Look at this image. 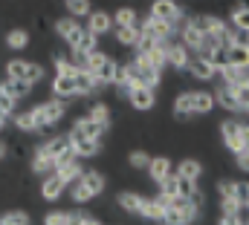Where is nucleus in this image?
I'll return each instance as SVG.
<instances>
[{
  "instance_id": "nucleus-1",
  "label": "nucleus",
  "mask_w": 249,
  "mask_h": 225,
  "mask_svg": "<svg viewBox=\"0 0 249 225\" xmlns=\"http://www.w3.org/2000/svg\"><path fill=\"white\" fill-rule=\"evenodd\" d=\"M200 214V196H171L162 214L165 225H191Z\"/></svg>"
},
{
  "instance_id": "nucleus-2",
  "label": "nucleus",
  "mask_w": 249,
  "mask_h": 225,
  "mask_svg": "<svg viewBox=\"0 0 249 225\" xmlns=\"http://www.w3.org/2000/svg\"><path fill=\"white\" fill-rule=\"evenodd\" d=\"M148 15H154V17L165 20V23H168V26H174V29L186 20V9H183V6H177V0H154V3L148 6Z\"/></svg>"
},
{
  "instance_id": "nucleus-3",
  "label": "nucleus",
  "mask_w": 249,
  "mask_h": 225,
  "mask_svg": "<svg viewBox=\"0 0 249 225\" xmlns=\"http://www.w3.org/2000/svg\"><path fill=\"white\" fill-rule=\"evenodd\" d=\"M220 136H223V145L232 153H238V150H244V142H247V124L238 121V118H223L220 121Z\"/></svg>"
},
{
  "instance_id": "nucleus-4",
  "label": "nucleus",
  "mask_w": 249,
  "mask_h": 225,
  "mask_svg": "<svg viewBox=\"0 0 249 225\" xmlns=\"http://www.w3.org/2000/svg\"><path fill=\"white\" fill-rule=\"evenodd\" d=\"M127 69L136 75V81L142 84V87H160V81H162V69H157V66H151V64H145L139 55H133L127 61Z\"/></svg>"
},
{
  "instance_id": "nucleus-5",
  "label": "nucleus",
  "mask_w": 249,
  "mask_h": 225,
  "mask_svg": "<svg viewBox=\"0 0 249 225\" xmlns=\"http://www.w3.org/2000/svg\"><path fill=\"white\" fill-rule=\"evenodd\" d=\"M70 136V145H72V153L78 156V159H93V156H99L102 153V142L99 139H90V136H84L81 130H70L67 133Z\"/></svg>"
},
{
  "instance_id": "nucleus-6",
  "label": "nucleus",
  "mask_w": 249,
  "mask_h": 225,
  "mask_svg": "<svg viewBox=\"0 0 249 225\" xmlns=\"http://www.w3.org/2000/svg\"><path fill=\"white\" fill-rule=\"evenodd\" d=\"M35 118H38V124H41V130H47V127H53V124H58L64 118V112H67V107H64V98H50V101H44L41 107H35Z\"/></svg>"
},
{
  "instance_id": "nucleus-7",
  "label": "nucleus",
  "mask_w": 249,
  "mask_h": 225,
  "mask_svg": "<svg viewBox=\"0 0 249 225\" xmlns=\"http://www.w3.org/2000/svg\"><path fill=\"white\" fill-rule=\"evenodd\" d=\"M38 150H44L50 159H55V165H58V162H64V159H70V156H75L67 133H64V136H53V139H47L44 145H38Z\"/></svg>"
},
{
  "instance_id": "nucleus-8",
  "label": "nucleus",
  "mask_w": 249,
  "mask_h": 225,
  "mask_svg": "<svg viewBox=\"0 0 249 225\" xmlns=\"http://www.w3.org/2000/svg\"><path fill=\"white\" fill-rule=\"evenodd\" d=\"M139 29H142L145 35H151V38H157V41H165V38H171V35H177V29H174V26H168L165 20H160V17H154V15H145V17L139 20Z\"/></svg>"
},
{
  "instance_id": "nucleus-9",
  "label": "nucleus",
  "mask_w": 249,
  "mask_h": 225,
  "mask_svg": "<svg viewBox=\"0 0 249 225\" xmlns=\"http://www.w3.org/2000/svg\"><path fill=\"white\" fill-rule=\"evenodd\" d=\"M81 23H78V17H72V15H67V17H58L55 20V35L61 38L67 47H72L75 41H78V35H81Z\"/></svg>"
},
{
  "instance_id": "nucleus-10",
  "label": "nucleus",
  "mask_w": 249,
  "mask_h": 225,
  "mask_svg": "<svg viewBox=\"0 0 249 225\" xmlns=\"http://www.w3.org/2000/svg\"><path fill=\"white\" fill-rule=\"evenodd\" d=\"M220 81L226 87H249V66H235V64H226L217 69Z\"/></svg>"
},
{
  "instance_id": "nucleus-11",
  "label": "nucleus",
  "mask_w": 249,
  "mask_h": 225,
  "mask_svg": "<svg viewBox=\"0 0 249 225\" xmlns=\"http://www.w3.org/2000/svg\"><path fill=\"white\" fill-rule=\"evenodd\" d=\"M186 72L191 75V78H197V81H214V78H217V69L209 64V58H200V55L188 58Z\"/></svg>"
},
{
  "instance_id": "nucleus-12",
  "label": "nucleus",
  "mask_w": 249,
  "mask_h": 225,
  "mask_svg": "<svg viewBox=\"0 0 249 225\" xmlns=\"http://www.w3.org/2000/svg\"><path fill=\"white\" fill-rule=\"evenodd\" d=\"M127 101H130V107H133V110H139V112L154 110V107H157V90H154V87H142V84H139V87L130 93V98H127Z\"/></svg>"
},
{
  "instance_id": "nucleus-13",
  "label": "nucleus",
  "mask_w": 249,
  "mask_h": 225,
  "mask_svg": "<svg viewBox=\"0 0 249 225\" xmlns=\"http://www.w3.org/2000/svg\"><path fill=\"white\" fill-rule=\"evenodd\" d=\"M87 29L93 32V35H107V32H113V15H107L105 9H93L90 15H87Z\"/></svg>"
},
{
  "instance_id": "nucleus-14",
  "label": "nucleus",
  "mask_w": 249,
  "mask_h": 225,
  "mask_svg": "<svg viewBox=\"0 0 249 225\" xmlns=\"http://www.w3.org/2000/svg\"><path fill=\"white\" fill-rule=\"evenodd\" d=\"M214 104H220L223 110L229 112H241V98H238V93H235V87H226V84H220L214 93Z\"/></svg>"
},
{
  "instance_id": "nucleus-15",
  "label": "nucleus",
  "mask_w": 249,
  "mask_h": 225,
  "mask_svg": "<svg viewBox=\"0 0 249 225\" xmlns=\"http://www.w3.org/2000/svg\"><path fill=\"white\" fill-rule=\"evenodd\" d=\"M64 191H67V182H64L58 173H50V176H44V182H41V196H44L47 202H55V199H61Z\"/></svg>"
},
{
  "instance_id": "nucleus-16",
  "label": "nucleus",
  "mask_w": 249,
  "mask_h": 225,
  "mask_svg": "<svg viewBox=\"0 0 249 225\" xmlns=\"http://www.w3.org/2000/svg\"><path fill=\"white\" fill-rule=\"evenodd\" d=\"M75 90H78V96H93V93H99L102 90V84H99V78H96V72H90V69H75Z\"/></svg>"
},
{
  "instance_id": "nucleus-17",
  "label": "nucleus",
  "mask_w": 249,
  "mask_h": 225,
  "mask_svg": "<svg viewBox=\"0 0 249 225\" xmlns=\"http://www.w3.org/2000/svg\"><path fill=\"white\" fill-rule=\"evenodd\" d=\"M55 173L61 176L67 185H72V182L84 173V165H81V159H78V156H70V159H64V162L55 165Z\"/></svg>"
},
{
  "instance_id": "nucleus-18",
  "label": "nucleus",
  "mask_w": 249,
  "mask_h": 225,
  "mask_svg": "<svg viewBox=\"0 0 249 225\" xmlns=\"http://www.w3.org/2000/svg\"><path fill=\"white\" fill-rule=\"evenodd\" d=\"M0 87H3L15 101H20V98H26V96L32 93V87H35V84H29L26 78H3V81H0Z\"/></svg>"
},
{
  "instance_id": "nucleus-19",
  "label": "nucleus",
  "mask_w": 249,
  "mask_h": 225,
  "mask_svg": "<svg viewBox=\"0 0 249 225\" xmlns=\"http://www.w3.org/2000/svg\"><path fill=\"white\" fill-rule=\"evenodd\" d=\"M116 44L124 47V49H136V44H139V38H142V29L139 26H116Z\"/></svg>"
},
{
  "instance_id": "nucleus-20",
  "label": "nucleus",
  "mask_w": 249,
  "mask_h": 225,
  "mask_svg": "<svg viewBox=\"0 0 249 225\" xmlns=\"http://www.w3.org/2000/svg\"><path fill=\"white\" fill-rule=\"evenodd\" d=\"M72 75H75V72H72ZM72 75H55V81H53V96H55V98H72V96H78Z\"/></svg>"
},
{
  "instance_id": "nucleus-21",
  "label": "nucleus",
  "mask_w": 249,
  "mask_h": 225,
  "mask_svg": "<svg viewBox=\"0 0 249 225\" xmlns=\"http://www.w3.org/2000/svg\"><path fill=\"white\" fill-rule=\"evenodd\" d=\"M145 170H148V176H151L157 185H160L165 176H171V173H174V168H171V159H165V156H160V159H151Z\"/></svg>"
},
{
  "instance_id": "nucleus-22",
  "label": "nucleus",
  "mask_w": 249,
  "mask_h": 225,
  "mask_svg": "<svg viewBox=\"0 0 249 225\" xmlns=\"http://www.w3.org/2000/svg\"><path fill=\"white\" fill-rule=\"evenodd\" d=\"M78 182H81L93 196H99V193L105 191V185H107V182H105V176H102V170H84V173L78 176Z\"/></svg>"
},
{
  "instance_id": "nucleus-23",
  "label": "nucleus",
  "mask_w": 249,
  "mask_h": 225,
  "mask_svg": "<svg viewBox=\"0 0 249 225\" xmlns=\"http://www.w3.org/2000/svg\"><path fill=\"white\" fill-rule=\"evenodd\" d=\"M142 202H145V196L136 193V191H122V193H119V208L127 211V214H133V217H139Z\"/></svg>"
},
{
  "instance_id": "nucleus-24",
  "label": "nucleus",
  "mask_w": 249,
  "mask_h": 225,
  "mask_svg": "<svg viewBox=\"0 0 249 225\" xmlns=\"http://www.w3.org/2000/svg\"><path fill=\"white\" fill-rule=\"evenodd\" d=\"M214 107V96L212 93H206V90H191V112L197 115H203V112H209Z\"/></svg>"
},
{
  "instance_id": "nucleus-25",
  "label": "nucleus",
  "mask_w": 249,
  "mask_h": 225,
  "mask_svg": "<svg viewBox=\"0 0 249 225\" xmlns=\"http://www.w3.org/2000/svg\"><path fill=\"white\" fill-rule=\"evenodd\" d=\"M6 47H9L12 52L26 49V47H29V32L20 29V26H18V29H9V32H6Z\"/></svg>"
},
{
  "instance_id": "nucleus-26",
  "label": "nucleus",
  "mask_w": 249,
  "mask_h": 225,
  "mask_svg": "<svg viewBox=\"0 0 249 225\" xmlns=\"http://www.w3.org/2000/svg\"><path fill=\"white\" fill-rule=\"evenodd\" d=\"M70 49H75V52H84V55H87V52L99 49V35H93V32L84 26V29H81V35H78V41H75Z\"/></svg>"
},
{
  "instance_id": "nucleus-27",
  "label": "nucleus",
  "mask_w": 249,
  "mask_h": 225,
  "mask_svg": "<svg viewBox=\"0 0 249 225\" xmlns=\"http://www.w3.org/2000/svg\"><path fill=\"white\" fill-rule=\"evenodd\" d=\"M72 127H75V130H81V133H84V136H90V139H99V142H102V136L107 133V130H105L102 124H96L90 115H81V118L72 124Z\"/></svg>"
},
{
  "instance_id": "nucleus-28",
  "label": "nucleus",
  "mask_w": 249,
  "mask_h": 225,
  "mask_svg": "<svg viewBox=\"0 0 249 225\" xmlns=\"http://www.w3.org/2000/svg\"><path fill=\"white\" fill-rule=\"evenodd\" d=\"M116 75H119V64L107 55V61L96 69V78H99V84H102V87H107V84H113V81H116Z\"/></svg>"
},
{
  "instance_id": "nucleus-29",
  "label": "nucleus",
  "mask_w": 249,
  "mask_h": 225,
  "mask_svg": "<svg viewBox=\"0 0 249 225\" xmlns=\"http://www.w3.org/2000/svg\"><path fill=\"white\" fill-rule=\"evenodd\" d=\"M116 26H139V15H136L133 6H119L113 12V29Z\"/></svg>"
},
{
  "instance_id": "nucleus-30",
  "label": "nucleus",
  "mask_w": 249,
  "mask_h": 225,
  "mask_svg": "<svg viewBox=\"0 0 249 225\" xmlns=\"http://www.w3.org/2000/svg\"><path fill=\"white\" fill-rule=\"evenodd\" d=\"M32 170L44 179V176H50V173H55V159H50L44 150H35V156H32Z\"/></svg>"
},
{
  "instance_id": "nucleus-31",
  "label": "nucleus",
  "mask_w": 249,
  "mask_h": 225,
  "mask_svg": "<svg viewBox=\"0 0 249 225\" xmlns=\"http://www.w3.org/2000/svg\"><path fill=\"white\" fill-rule=\"evenodd\" d=\"M162 214H165V208H162L157 199H148V196H145L139 217H142V220H151V223H162Z\"/></svg>"
},
{
  "instance_id": "nucleus-32",
  "label": "nucleus",
  "mask_w": 249,
  "mask_h": 225,
  "mask_svg": "<svg viewBox=\"0 0 249 225\" xmlns=\"http://www.w3.org/2000/svg\"><path fill=\"white\" fill-rule=\"evenodd\" d=\"M229 26L238 32H249V6H235L229 15Z\"/></svg>"
},
{
  "instance_id": "nucleus-33",
  "label": "nucleus",
  "mask_w": 249,
  "mask_h": 225,
  "mask_svg": "<svg viewBox=\"0 0 249 225\" xmlns=\"http://www.w3.org/2000/svg\"><path fill=\"white\" fill-rule=\"evenodd\" d=\"M15 127L23 130V133H38V130H41V124H38V118H35V112L32 110L18 112V115H15Z\"/></svg>"
},
{
  "instance_id": "nucleus-34",
  "label": "nucleus",
  "mask_w": 249,
  "mask_h": 225,
  "mask_svg": "<svg viewBox=\"0 0 249 225\" xmlns=\"http://www.w3.org/2000/svg\"><path fill=\"white\" fill-rule=\"evenodd\" d=\"M177 173L186 176V179H191V182H200V176H203V165H200L197 159H186V162H180Z\"/></svg>"
},
{
  "instance_id": "nucleus-35",
  "label": "nucleus",
  "mask_w": 249,
  "mask_h": 225,
  "mask_svg": "<svg viewBox=\"0 0 249 225\" xmlns=\"http://www.w3.org/2000/svg\"><path fill=\"white\" fill-rule=\"evenodd\" d=\"M64 9L72 15V17H87L93 12V3L90 0H64Z\"/></svg>"
},
{
  "instance_id": "nucleus-36",
  "label": "nucleus",
  "mask_w": 249,
  "mask_h": 225,
  "mask_svg": "<svg viewBox=\"0 0 249 225\" xmlns=\"http://www.w3.org/2000/svg\"><path fill=\"white\" fill-rule=\"evenodd\" d=\"M87 115H90V118H93L96 124H102L105 130L110 127V107H107V104H102V101H96V104L90 107V112H87Z\"/></svg>"
},
{
  "instance_id": "nucleus-37",
  "label": "nucleus",
  "mask_w": 249,
  "mask_h": 225,
  "mask_svg": "<svg viewBox=\"0 0 249 225\" xmlns=\"http://www.w3.org/2000/svg\"><path fill=\"white\" fill-rule=\"evenodd\" d=\"M174 115H177V118H188V115H194V112H191V90L180 93V96L174 98Z\"/></svg>"
},
{
  "instance_id": "nucleus-38",
  "label": "nucleus",
  "mask_w": 249,
  "mask_h": 225,
  "mask_svg": "<svg viewBox=\"0 0 249 225\" xmlns=\"http://www.w3.org/2000/svg\"><path fill=\"white\" fill-rule=\"evenodd\" d=\"M26 66H29V61L12 58V61L6 64V78H26Z\"/></svg>"
},
{
  "instance_id": "nucleus-39",
  "label": "nucleus",
  "mask_w": 249,
  "mask_h": 225,
  "mask_svg": "<svg viewBox=\"0 0 249 225\" xmlns=\"http://www.w3.org/2000/svg\"><path fill=\"white\" fill-rule=\"evenodd\" d=\"M53 64H55V75H72L78 66L70 61V55H53Z\"/></svg>"
},
{
  "instance_id": "nucleus-40",
  "label": "nucleus",
  "mask_w": 249,
  "mask_h": 225,
  "mask_svg": "<svg viewBox=\"0 0 249 225\" xmlns=\"http://www.w3.org/2000/svg\"><path fill=\"white\" fill-rule=\"evenodd\" d=\"M105 61H107V52H105V49H93V52H87V58H84V69L96 72Z\"/></svg>"
},
{
  "instance_id": "nucleus-41",
  "label": "nucleus",
  "mask_w": 249,
  "mask_h": 225,
  "mask_svg": "<svg viewBox=\"0 0 249 225\" xmlns=\"http://www.w3.org/2000/svg\"><path fill=\"white\" fill-rule=\"evenodd\" d=\"M0 225H29V217L26 211H6L0 217Z\"/></svg>"
},
{
  "instance_id": "nucleus-42",
  "label": "nucleus",
  "mask_w": 249,
  "mask_h": 225,
  "mask_svg": "<svg viewBox=\"0 0 249 225\" xmlns=\"http://www.w3.org/2000/svg\"><path fill=\"white\" fill-rule=\"evenodd\" d=\"M177 196H197V182L177 173Z\"/></svg>"
},
{
  "instance_id": "nucleus-43",
  "label": "nucleus",
  "mask_w": 249,
  "mask_h": 225,
  "mask_svg": "<svg viewBox=\"0 0 249 225\" xmlns=\"http://www.w3.org/2000/svg\"><path fill=\"white\" fill-rule=\"evenodd\" d=\"M160 193H162V196H168V199H171V196H177V170L160 182Z\"/></svg>"
},
{
  "instance_id": "nucleus-44",
  "label": "nucleus",
  "mask_w": 249,
  "mask_h": 225,
  "mask_svg": "<svg viewBox=\"0 0 249 225\" xmlns=\"http://www.w3.org/2000/svg\"><path fill=\"white\" fill-rule=\"evenodd\" d=\"M209 64H212L214 69L226 66V64H229V58H226V47H214V49H212V55H209Z\"/></svg>"
},
{
  "instance_id": "nucleus-45",
  "label": "nucleus",
  "mask_w": 249,
  "mask_h": 225,
  "mask_svg": "<svg viewBox=\"0 0 249 225\" xmlns=\"http://www.w3.org/2000/svg\"><path fill=\"white\" fill-rule=\"evenodd\" d=\"M44 225H70V211H50L44 217Z\"/></svg>"
},
{
  "instance_id": "nucleus-46",
  "label": "nucleus",
  "mask_w": 249,
  "mask_h": 225,
  "mask_svg": "<svg viewBox=\"0 0 249 225\" xmlns=\"http://www.w3.org/2000/svg\"><path fill=\"white\" fill-rule=\"evenodd\" d=\"M127 162H130V168H139V170H145V168H148V162H151V156H148L145 150H133V153L127 156Z\"/></svg>"
},
{
  "instance_id": "nucleus-47",
  "label": "nucleus",
  "mask_w": 249,
  "mask_h": 225,
  "mask_svg": "<svg viewBox=\"0 0 249 225\" xmlns=\"http://www.w3.org/2000/svg\"><path fill=\"white\" fill-rule=\"evenodd\" d=\"M15 104H18V101L0 87V112H3V115H12V112H15Z\"/></svg>"
},
{
  "instance_id": "nucleus-48",
  "label": "nucleus",
  "mask_w": 249,
  "mask_h": 225,
  "mask_svg": "<svg viewBox=\"0 0 249 225\" xmlns=\"http://www.w3.org/2000/svg\"><path fill=\"white\" fill-rule=\"evenodd\" d=\"M41 78H44V66L41 64H29L26 66V81L29 84H41Z\"/></svg>"
},
{
  "instance_id": "nucleus-49",
  "label": "nucleus",
  "mask_w": 249,
  "mask_h": 225,
  "mask_svg": "<svg viewBox=\"0 0 249 225\" xmlns=\"http://www.w3.org/2000/svg\"><path fill=\"white\" fill-rule=\"evenodd\" d=\"M220 211H223V214H241L244 205H241L238 199H220Z\"/></svg>"
},
{
  "instance_id": "nucleus-50",
  "label": "nucleus",
  "mask_w": 249,
  "mask_h": 225,
  "mask_svg": "<svg viewBox=\"0 0 249 225\" xmlns=\"http://www.w3.org/2000/svg\"><path fill=\"white\" fill-rule=\"evenodd\" d=\"M235 162H238V170H247L249 173V150H238L235 153Z\"/></svg>"
},
{
  "instance_id": "nucleus-51",
  "label": "nucleus",
  "mask_w": 249,
  "mask_h": 225,
  "mask_svg": "<svg viewBox=\"0 0 249 225\" xmlns=\"http://www.w3.org/2000/svg\"><path fill=\"white\" fill-rule=\"evenodd\" d=\"M220 225H244V217L241 214H223L220 217Z\"/></svg>"
},
{
  "instance_id": "nucleus-52",
  "label": "nucleus",
  "mask_w": 249,
  "mask_h": 225,
  "mask_svg": "<svg viewBox=\"0 0 249 225\" xmlns=\"http://www.w3.org/2000/svg\"><path fill=\"white\" fill-rule=\"evenodd\" d=\"M81 225H102V223H99V220H93V217H90V214H87V217H84V220H81Z\"/></svg>"
},
{
  "instance_id": "nucleus-53",
  "label": "nucleus",
  "mask_w": 249,
  "mask_h": 225,
  "mask_svg": "<svg viewBox=\"0 0 249 225\" xmlns=\"http://www.w3.org/2000/svg\"><path fill=\"white\" fill-rule=\"evenodd\" d=\"M6 153H9V145H6V142H3V139H0V159H3V156H6Z\"/></svg>"
},
{
  "instance_id": "nucleus-54",
  "label": "nucleus",
  "mask_w": 249,
  "mask_h": 225,
  "mask_svg": "<svg viewBox=\"0 0 249 225\" xmlns=\"http://www.w3.org/2000/svg\"><path fill=\"white\" fill-rule=\"evenodd\" d=\"M6 118H9V115H3V112H0V130L6 127Z\"/></svg>"
},
{
  "instance_id": "nucleus-55",
  "label": "nucleus",
  "mask_w": 249,
  "mask_h": 225,
  "mask_svg": "<svg viewBox=\"0 0 249 225\" xmlns=\"http://www.w3.org/2000/svg\"><path fill=\"white\" fill-rule=\"evenodd\" d=\"M244 208H247V211H249V193H247V199H244Z\"/></svg>"
},
{
  "instance_id": "nucleus-56",
  "label": "nucleus",
  "mask_w": 249,
  "mask_h": 225,
  "mask_svg": "<svg viewBox=\"0 0 249 225\" xmlns=\"http://www.w3.org/2000/svg\"><path fill=\"white\" fill-rule=\"evenodd\" d=\"M238 6H249V0H238Z\"/></svg>"
},
{
  "instance_id": "nucleus-57",
  "label": "nucleus",
  "mask_w": 249,
  "mask_h": 225,
  "mask_svg": "<svg viewBox=\"0 0 249 225\" xmlns=\"http://www.w3.org/2000/svg\"><path fill=\"white\" fill-rule=\"evenodd\" d=\"M162 225H165V223H162Z\"/></svg>"
}]
</instances>
